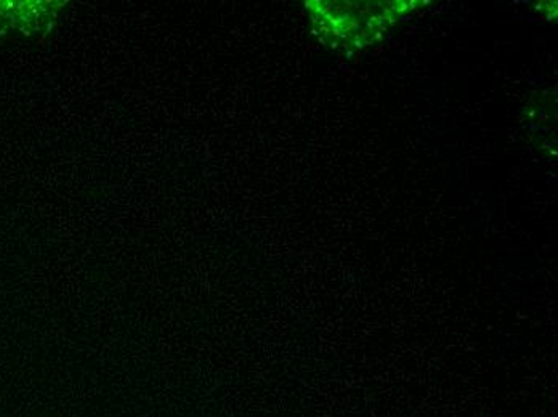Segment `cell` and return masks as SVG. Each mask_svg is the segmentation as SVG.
<instances>
[{"label":"cell","mask_w":558,"mask_h":417,"mask_svg":"<svg viewBox=\"0 0 558 417\" xmlns=\"http://www.w3.org/2000/svg\"><path fill=\"white\" fill-rule=\"evenodd\" d=\"M316 13L313 22L318 23L319 33L332 37L331 47H364L373 46L383 37L395 22V15L410 12L413 7L408 2H316Z\"/></svg>","instance_id":"1"}]
</instances>
